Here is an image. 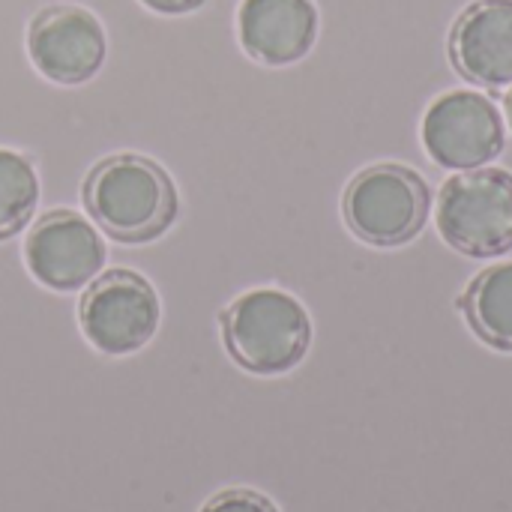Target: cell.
Listing matches in <instances>:
<instances>
[{
    "instance_id": "cell-5",
    "label": "cell",
    "mask_w": 512,
    "mask_h": 512,
    "mask_svg": "<svg viewBox=\"0 0 512 512\" xmlns=\"http://www.w3.org/2000/svg\"><path fill=\"white\" fill-rule=\"evenodd\" d=\"M78 324L84 339L111 357L141 351L159 330V297L135 270L99 273L81 297Z\"/></svg>"
},
{
    "instance_id": "cell-6",
    "label": "cell",
    "mask_w": 512,
    "mask_h": 512,
    "mask_svg": "<svg viewBox=\"0 0 512 512\" xmlns=\"http://www.w3.org/2000/svg\"><path fill=\"white\" fill-rule=\"evenodd\" d=\"M426 153L450 171H474L504 150V120L495 102L474 90H453L435 99L423 117Z\"/></svg>"
},
{
    "instance_id": "cell-7",
    "label": "cell",
    "mask_w": 512,
    "mask_h": 512,
    "mask_svg": "<svg viewBox=\"0 0 512 512\" xmlns=\"http://www.w3.org/2000/svg\"><path fill=\"white\" fill-rule=\"evenodd\" d=\"M24 261L39 285L69 294L99 276L105 264V243L93 222L60 207L48 210L30 225Z\"/></svg>"
},
{
    "instance_id": "cell-14",
    "label": "cell",
    "mask_w": 512,
    "mask_h": 512,
    "mask_svg": "<svg viewBox=\"0 0 512 512\" xmlns=\"http://www.w3.org/2000/svg\"><path fill=\"white\" fill-rule=\"evenodd\" d=\"M141 3L159 15H186V12H195L198 6H204L207 0H141Z\"/></svg>"
},
{
    "instance_id": "cell-12",
    "label": "cell",
    "mask_w": 512,
    "mask_h": 512,
    "mask_svg": "<svg viewBox=\"0 0 512 512\" xmlns=\"http://www.w3.org/2000/svg\"><path fill=\"white\" fill-rule=\"evenodd\" d=\"M39 204V177L33 165L0 147V240H9L24 231Z\"/></svg>"
},
{
    "instance_id": "cell-4",
    "label": "cell",
    "mask_w": 512,
    "mask_h": 512,
    "mask_svg": "<svg viewBox=\"0 0 512 512\" xmlns=\"http://www.w3.org/2000/svg\"><path fill=\"white\" fill-rule=\"evenodd\" d=\"M429 186L405 165H372L345 189L342 213L348 228L369 246H402L429 219Z\"/></svg>"
},
{
    "instance_id": "cell-10",
    "label": "cell",
    "mask_w": 512,
    "mask_h": 512,
    "mask_svg": "<svg viewBox=\"0 0 512 512\" xmlns=\"http://www.w3.org/2000/svg\"><path fill=\"white\" fill-rule=\"evenodd\" d=\"M240 45L267 66L303 60L318 39L315 0H243L237 12Z\"/></svg>"
},
{
    "instance_id": "cell-11",
    "label": "cell",
    "mask_w": 512,
    "mask_h": 512,
    "mask_svg": "<svg viewBox=\"0 0 512 512\" xmlns=\"http://www.w3.org/2000/svg\"><path fill=\"white\" fill-rule=\"evenodd\" d=\"M465 312L486 345L512 351V264L489 267L474 279L465 297Z\"/></svg>"
},
{
    "instance_id": "cell-9",
    "label": "cell",
    "mask_w": 512,
    "mask_h": 512,
    "mask_svg": "<svg viewBox=\"0 0 512 512\" xmlns=\"http://www.w3.org/2000/svg\"><path fill=\"white\" fill-rule=\"evenodd\" d=\"M450 57L480 87L512 84V0L471 3L453 27Z\"/></svg>"
},
{
    "instance_id": "cell-8",
    "label": "cell",
    "mask_w": 512,
    "mask_h": 512,
    "mask_svg": "<svg viewBox=\"0 0 512 512\" xmlns=\"http://www.w3.org/2000/svg\"><path fill=\"white\" fill-rule=\"evenodd\" d=\"M33 66L57 84H84L105 63V30L99 18L72 3H54L33 15L27 30Z\"/></svg>"
},
{
    "instance_id": "cell-1",
    "label": "cell",
    "mask_w": 512,
    "mask_h": 512,
    "mask_svg": "<svg viewBox=\"0 0 512 512\" xmlns=\"http://www.w3.org/2000/svg\"><path fill=\"white\" fill-rule=\"evenodd\" d=\"M81 201L111 240L129 246L162 237L180 210L177 186L168 171L138 153L96 162L81 183Z\"/></svg>"
},
{
    "instance_id": "cell-3",
    "label": "cell",
    "mask_w": 512,
    "mask_h": 512,
    "mask_svg": "<svg viewBox=\"0 0 512 512\" xmlns=\"http://www.w3.org/2000/svg\"><path fill=\"white\" fill-rule=\"evenodd\" d=\"M438 231L462 255L498 258L512 249V174L474 168L444 183Z\"/></svg>"
},
{
    "instance_id": "cell-15",
    "label": "cell",
    "mask_w": 512,
    "mask_h": 512,
    "mask_svg": "<svg viewBox=\"0 0 512 512\" xmlns=\"http://www.w3.org/2000/svg\"><path fill=\"white\" fill-rule=\"evenodd\" d=\"M507 114H510V123H512V90H510V96H507Z\"/></svg>"
},
{
    "instance_id": "cell-2",
    "label": "cell",
    "mask_w": 512,
    "mask_h": 512,
    "mask_svg": "<svg viewBox=\"0 0 512 512\" xmlns=\"http://www.w3.org/2000/svg\"><path fill=\"white\" fill-rule=\"evenodd\" d=\"M222 339L237 366L252 375H285L312 345V321L303 303L279 288L240 294L222 312Z\"/></svg>"
},
{
    "instance_id": "cell-13",
    "label": "cell",
    "mask_w": 512,
    "mask_h": 512,
    "mask_svg": "<svg viewBox=\"0 0 512 512\" xmlns=\"http://www.w3.org/2000/svg\"><path fill=\"white\" fill-rule=\"evenodd\" d=\"M201 512H279L273 507L270 498L258 495V492H249V489H228V492H219L216 498H210Z\"/></svg>"
}]
</instances>
